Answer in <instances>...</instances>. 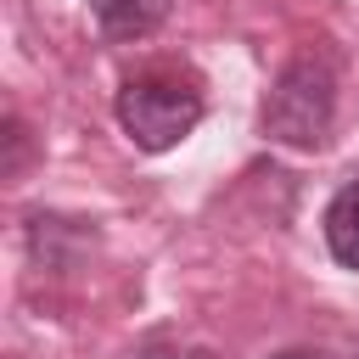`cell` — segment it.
I'll return each instance as SVG.
<instances>
[{
  "label": "cell",
  "mask_w": 359,
  "mask_h": 359,
  "mask_svg": "<svg viewBox=\"0 0 359 359\" xmlns=\"http://www.w3.org/2000/svg\"><path fill=\"white\" fill-rule=\"evenodd\" d=\"M331 118H337V73L325 56H297L280 67V79L269 84L264 95V135L280 140V146H297V151H314L325 146L331 135Z\"/></svg>",
  "instance_id": "7a4b0ae2"
},
{
  "label": "cell",
  "mask_w": 359,
  "mask_h": 359,
  "mask_svg": "<svg viewBox=\"0 0 359 359\" xmlns=\"http://www.w3.org/2000/svg\"><path fill=\"white\" fill-rule=\"evenodd\" d=\"M140 359H219L213 348H151V353H140Z\"/></svg>",
  "instance_id": "8992f818"
},
{
  "label": "cell",
  "mask_w": 359,
  "mask_h": 359,
  "mask_svg": "<svg viewBox=\"0 0 359 359\" xmlns=\"http://www.w3.org/2000/svg\"><path fill=\"white\" fill-rule=\"evenodd\" d=\"M6 146H11V151H6V174H17V168H22V157H28V129H22V118H17V112L6 118Z\"/></svg>",
  "instance_id": "5b68a950"
},
{
  "label": "cell",
  "mask_w": 359,
  "mask_h": 359,
  "mask_svg": "<svg viewBox=\"0 0 359 359\" xmlns=\"http://www.w3.org/2000/svg\"><path fill=\"white\" fill-rule=\"evenodd\" d=\"M168 6L174 0H90L95 22L107 39H146L168 22Z\"/></svg>",
  "instance_id": "3957f363"
},
{
  "label": "cell",
  "mask_w": 359,
  "mask_h": 359,
  "mask_svg": "<svg viewBox=\"0 0 359 359\" xmlns=\"http://www.w3.org/2000/svg\"><path fill=\"white\" fill-rule=\"evenodd\" d=\"M325 247L342 269H359V174L325 202Z\"/></svg>",
  "instance_id": "277c9868"
},
{
  "label": "cell",
  "mask_w": 359,
  "mask_h": 359,
  "mask_svg": "<svg viewBox=\"0 0 359 359\" xmlns=\"http://www.w3.org/2000/svg\"><path fill=\"white\" fill-rule=\"evenodd\" d=\"M275 359H325L320 348H286V353H275Z\"/></svg>",
  "instance_id": "52a82bcc"
},
{
  "label": "cell",
  "mask_w": 359,
  "mask_h": 359,
  "mask_svg": "<svg viewBox=\"0 0 359 359\" xmlns=\"http://www.w3.org/2000/svg\"><path fill=\"white\" fill-rule=\"evenodd\" d=\"M202 112H208L202 84L191 73H174V67H146V73L123 79V90H118V123L140 151L180 146L202 123Z\"/></svg>",
  "instance_id": "6da1fadb"
}]
</instances>
